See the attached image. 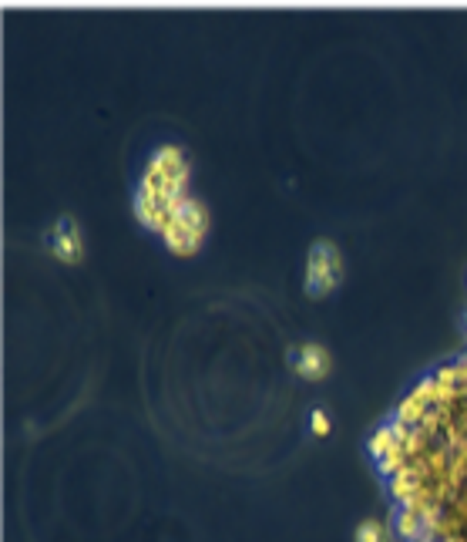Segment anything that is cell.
<instances>
[{
  "label": "cell",
  "mask_w": 467,
  "mask_h": 542,
  "mask_svg": "<svg viewBox=\"0 0 467 542\" xmlns=\"http://www.w3.org/2000/svg\"><path fill=\"white\" fill-rule=\"evenodd\" d=\"M357 542H387V529L380 526L377 519H366L357 529Z\"/></svg>",
  "instance_id": "cell-4"
},
{
  "label": "cell",
  "mask_w": 467,
  "mask_h": 542,
  "mask_svg": "<svg viewBox=\"0 0 467 542\" xmlns=\"http://www.w3.org/2000/svg\"><path fill=\"white\" fill-rule=\"evenodd\" d=\"M340 270H343V256L333 243H313L309 249V263H306V290L309 294H326L336 286L340 279Z\"/></svg>",
  "instance_id": "cell-1"
},
{
  "label": "cell",
  "mask_w": 467,
  "mask_h": 542,
  "mask_svg": "<svg viewBox=\"0 0 467 542\" xmlns=\"http://www.w3.org/2000/svg\"><path fill=\"white\" fill-rule=\"evenodd\" d=\"M54 253H58L64 263H75L77 256H81V229H77V222L64 219V222L54 226Z\"/></svg>",
  "instance_id": "cell-2"
},
{
  "label": "cell",
  "mask_w": 467,
  "mask_h": 542,
  "mask_svg": "<svg viewBox=\"0 0 467 542\" xmlns=\"http://www.w3.org/2000/svg\"><path fill=\"white\" fill-rule=\"evenodd\" d=\"M296 371L302 377H323V374L330 371V354H326V347L323 344H302L300 357H296Z\"/></svg>",
  "instance_id": "cell-3"
},
{
  "label": "cell",
  "mask_w": 467,
  "mask_h": 542,
  "mask_svg": "<svg viewBox=\"0 0 467 542\" xmlns=\"http://www.w3.org/2000/svg\"><path fill=\"white\" fill-rule=\"evenodd\" d=\"M309 424H313V431L316 434H330V418H326V411H313V418H309Z\"/></svg>",
  "instance_id": "cell-5"
}]
</instances>
